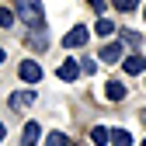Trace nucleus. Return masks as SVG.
<instances>
[{
  "mask_svg": "<svg viewBox=\"0 0 146 146\" xmlns=\"http://www.w3.org/2000/svg\"><path fill=\"white\" fill-rule=\"evenodd\" d=\"M35 104V94L31 90H17V94H11V108L17 111V108H31Z\"/></svg>",
  "mask_w": 146,
  "mask_h": 146,
  "instance_id": "5",
  "label": "nucleus"
},
{
  "mask_svg": "<svg viewBox=\"0 0 146 146\" xmlns=\"http://www.w3.org/2000/svg\"><path fill=\"white\" fill-rule=\"evenodd\" d=\"M143 14H146V4H143Z\"/></svg>",
  "mask_w": 146,
  "mask_h": 146,
  "instance_id": "21",
  "label": "nucleus"
},
{
  "mask_svg": "<svg viewBox=\"0 0 146 146\" xmlns=\"http://www.w3.org/2000/svg\"><path fill=\"white\" fill-rule=\"evenodd\" d=\"M80 70H87V73H94V70H98V63H94V59H84V63H80Z\"/></svg>",
  "mask_w": 146,
  "mask_h": 146,
  "instance_id": "17",
  "label": "nucleus"
},
{
  "mask_svg": "<svg viewBox=\"0 0 146 146\" xmlns=\"http://www.w3.org/2000/svg\"><path fill=\"white\" fill-rule=\"evenodd\" d=\"M0 63H4V49H0Z\"/></svg>",
  "mask_w": 146,
  "mask_h": 146,
  "instance_id": "20",
  "label": "nucleus"
},
{
  "mask_svg": "<svg viewBox=\"0 0 146 146\" xmlns=\"http://www.w3.org/2000/svg\"><path fill=\"white\" fill-rule=\"evenodd\" d=\"M0 139H4V125H0Z\"/></svg>",
  "mask_w": 146,
  "mask_h": 146,
  "instance_id": "19",
  "label": "nucleus"
},
{
  "mask_svg": "<svg viewBox=\"0 0 146 146\" xmlns=\"http://www.w3.org/2000/svg\"><path fill=\"white\" fill-rule=\"evenodd\" d=\"M90 139H94V146H108V139H111V129L98 125V129H90Z\"/></svg>",
  "mask_w": 146,
  "mask_h": 146,
  "instance_id": "9",
  "label": "nucleus"
},
{
  "mask_svg": "<svg viewBox=\"0 0 146 146\" xmlns=\"http://www.w3.org/2000/svg\"><path fill=\"white\" fill-rule=\"evenodd\" d=\"M17 77H21L25 84H38V80H42V70H38L35 59H25L21 66H17Z\"/></svg>",
  "mask_w": 146,
  "mask_h": 146,
  "instance_id": "2",
  "label": "nucleus"
},
{
  "mask_svg": "<svg viewBox=\"0 0 146 146\" xmlns=\"http://www.w3.org/2000/svg\"><path fill=\"white\" fill-rule=\"evenodd\" d=\"M59 77H63V80H77V77H80V63H77V59H66V63L59 66Z\"/></svg>",
  "mask_w": 146,
  "mask_h": 146,
  "instance_id": "6",
  "label": "nucleus"
},
{
  "mask_svg": "<svg viewBox=\"0 0 146 146\" xmlns=\"http://www.w3.org/2000/svg\"><path fill=\"white\" fill-rule=\"evenodd\" d=\"M45 146H70V139H66L63 132H49V136H45Z\"/></svg>",
  "mask_w": 146,
  "mask_h": 146,
  "instance_id": "13",
  "label": "nucleus"
},
{
  "mask_svg": "<svg viewBox=\"0 0 146 146\" xmlns=\"http://www.w3.org/2000/svg\"><path fill=\"white\" fill-rule=\"evenodd\" d=\"M111 146H132V136L125 132V129H115L111 132Z\"/></svg>",
  "mask_w": 146,
  "mask_h": 146,
  "instance_id": "12",
  "label": "nucleus"
},
{
  "mask_svg": "<svg viewBox=\"0 0 146 146\" xmlns=\"http://www.w3.org/2000/svg\"><path fill=\"white\" fill-rule=\"evenodd\" d=\"M38 136H42V125H38V122H28L25 132H21V146H35V143H38Z\"/></svg>",
  "mask_w": 146,
  "mask_h": 146,
  "instance_id": "4",
  "label": "nucleus"
},
{
  "mask_svg": "<svg viewBox=\"0 0 146 146\" xmlns=\"http://www.w3.org/2000/svg\"><path fill=\"white\" fill-rule=\"evenodd\" d=\"M11 21H14V17H11V11H4V7H0V28H11Z\"/></svg>",
  "mask_w": 146,
  "mask_h": 146,
  "instance_id": "16",
  "label": "nucleus"
},
{
  "mask_svg": "<svg viewBox=\"0 0 146 146\" xmlns=\"http://www.w3.org/2000/svg\"><path fill=\"white\" fill-rule=\"evenodd\" d=\"M104 98H108V101H122V98H125V84H118V80H111V84L104 87Z\"/></svg>",
  "mask_w": 146,
  "mask_h": 146,
  "instance_id": "7",
  "label": "nucleus"
},
{
  "mask_svg": "<svg viewBox=\"0 0 146 146\" xmlns=\"http://www.w3.org/2000/svg\"><path fill=\"white\" fill-rule=\"evenodd\" d=\"M28 45H31L35 52H42V49H45V35H38V31H35V35H28Z\"/></svg>",
  "mask_w": 146,
  "mask_h": 146,
  "instance_id": "14",
  "label": "nucleus"
},
{
  "mask_svg": "<svg viewBox=\"0 0 146 146\" xmlns=\"http://www.w3.org/2000/svg\"><path fill=\"white\" fill-rule=\"evenodd\" d=\"M90 7H94L98 14H104V7H108V4H104V0H90Z\"/></svg>",
  "mask_w": 146,
  "mask_h": 146,
  "instance_id": "18",
  "label": "nucleus"
},
{
  "mask_svg": "<svg viewBox=\"0 0 146 146\" xmlns=\"http://www.w3.org/2000/svg\"><path fill=\"white\" fill-rule=\"evenodd\" d=\"M17 17H21L31 31L45 28V7L38 4V0H17Z\"/></svg>",
  "mask_w": 146,
  "mask_h": 146,
  "instance_id": "1",
  "label": "nucleus"
},
{
  "mask_svg": "<svg viewBox=\"0 0 146 146\" xmlns=\"http://www.w3.org/2000/svg\"><path fill=\"white\" fill-rule=\"evenodd\" d=\"M146 70V56H129L125 59V73H143Z\"/></svg>",
  "mask_w": 146,
  "mask_h": 146,
  "instance_id": "10",
  "label": "nucleus"
},
{
  "mask_svg": "<svg viewBox=\"0 0 146 146\" xmlns=\"http://www.w3.org/2000/svg\"><path fill=\"white\" fill-rule=\"evenodd\" d=\"M94 31L101 35V38H108V35L115 31V21H111V17H98V25H94Z\"/></svg>",
  "mask_w": 146,
  "mask_h": 146,
  "instance_id": "11",
  "label": "nucleus"
},
{
  "mask_svg": "<svg viewBox=\"0 0 146 146\" xmlns=\"http://www.w3.org/2000/svg\"><path fill=\"white\" fill-rule=\"evenodd\" d=\"M111 4H115L118 11H132V7H139V0H111Z\"/></svg>",
  "mask_w": 146,
  "mask_h": 146,
  "instance_id": "15",
  "label": "nucleus"
},
{
  "mask_svg": "<svg viewBox=\"0 0 146 146\" xmlns=\"http://www.w3.org/2000/svg\"><path fill=\"white\" fill-rule=\"evenodd\" d=\"M84 42H87V28H84V25L70 28V31H66V38H63V45H66V49H77V45H84Z\"/></svg>",
  "mask_w": 146,
  "mask_h": 146,
  "instance_id": "3",
  "label": "nucleus"
},
{
  "mask_svg": "<svg viewBox=\"0 0 146 146\" xmlns=\"http://www.w3.org/2000/svg\"><path fill=\"white\" fill-rule=\"evenodd\" d=\"M101 59H104V63H118V59H122V45H115V42L104 45V49H101Z\"/></svg>",
  "mask_w": 146,
  "mask_h": 146,
  "instance_id": "8",
  "label": "nucleus"
},
{
  "mask_svg": "<svg viewBox=\"0 0 146 146\" xmlns=\"http://www.w3.org/2000/svg\"><path fill=\"white\" fill-rule=\"evenodd\" d=\"M143 146H146V139H143Z\"/></svg>",
  "mask_w": 146,
  "mask_h": 146,
  "instance_id": "22",
  "label": "nucleus"
}]
</instances>
